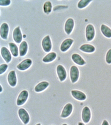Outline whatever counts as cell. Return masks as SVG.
<instances>
[{
  "label": "cell",
  "instance_id": "cell-33",
  "mask_svg": "<svg viewBox=\"0 0 111 125\" xmlns=\"http://www.w3.org/2000/svg\"><path fill=\"white\" fill-rule=\"evenodd\" d=\"M62 125H68L67 124H62Z\"/></svg>",
  "mask_w": 111,
  "mask_h": 125
},
{
  "label": "cell",
  "instance_id": "cell-4",
  "mask_svg": "<svg viewBox=\"0 0 111 125\" xmlns=\"http://www.w3.org/2000/svg\"><path fill=\"white\" fill-rule=\"evenodd\" d=\"M73 111V105L71 103H67L63 108L60 117L65 118L70 116Z\"/></svg>",
  "mask_w": 111,
  "mask_h": 125
},
{
  "label": "cell",
  "instance_id": "cell-11",
  "mask_svg": "<svg viewBox=\"0 0 111 125\" xmlns=\"http://www.w3.org/2000/svg\"><path fill=\"white\" fill-rule=\"evenodd\" d=\"M32 61L30 59L23 60L17 65V68L20 71H25L31 65Z\"/></svg>",
  "mask_w": 111,
  "mask_h": 125
},
{
  "label": "cell",
  "instance_id": "cell-18",
  "mask_svg": "<svg viewBox=\"0 0 111 125\" xmlns=\"http://www.w3.org/2000/svg\"><path fill=\"white\" fill-rule=\"evenodd\" d=\"M72 58L74 62L79 65H84L85 63V62L81 57V56L77 53L73 54L72 55Z\"/></svg>",
  "mask_w": 111,
  "mask_h": 125
},
{
  "label": "cell",
  "instance_id": "cell-25",
  "mask_svg": "<svg viewBox=\"0 0 111 125\" xmlns=\"http://www.w3.org/2000/svg\"><path fill=\"white\" fill-rule=\"evenodd\" d=\"M91 2V0H81L78 3V8L79 9H82L85 7L86 6L89 4V3Z\"/></svg>",
  "mask_w": 111,
  "mask_h": 125
},
{
  "label": "cell",
  "instance_id": "cell-21",
  "mask_svg": "<svg viewBox=\"0 0 111 125\" xmlns=\"http://www.w3.org/2000/svg\"><path fill=\"white\" fill-rule=\"evenodd\" d=\"M102 32L104 36L107 38H111V29L109 27L104 24H102L101 27Z\"/></svg>",
  "mask_w": 111,
  "mask_h": 125
},
{
  "label": "cell",
  "instance_id": "cell-7",
  "mask_svg": "<svg viewBox=\"0 0 111 125\" xmlns=\"http://www.w3.org/2000/svg\"><path fill=\"white\" fill-rule=\"evenodd\" d=\"M42 45L43 50L46 52H50L52 48L51 41L49 36H47L43 39Z\"/></svg>",
  "mask_w": 111,
  "mask_h": 125
},
{
  "label": "cell",
  "instance_id": "cell-27",
  "mask_svg": "<svg viewBox=\"0 0 111 125\" xmlns=\"http://www.w3.org/2000/svg\"><path fill=\"white\" fill-rule=\"evenodd\" d=\"M8 67V66L6 64H2L0 65V75L3 74V73H4L6 71V69H7Z\"/></svg>",
  "mask_w": 111,
  "mask_h": 125
},
{
  "label": "cell",
  "instance_id": "cell-22",
  "mask_svg": "<svg viewBox=\"0 0 111 125\" xmlns=\"http://www.w3.org/2000/svg\"><path fill=\"white\" fill-rule=\"evenodd\" d=\"M57 55L55 52H51L45 56L43 59V61L45 62H49L55 59Z\"/></svg>",
  "mask_w": 111,
  "mask_h": 125
},
{
  "label": "cell",
  "instance_id": "cell-10",
  "mask_svg": "<svg viewBox=\"0 0 111 125\" xmlns=\"http://www.w3.org/2000/svg\"><path fill=\"white\" fill-rule=\"evenodd\" d=\"M8 81L11 86L15 87L17 84V78L15 71H12L9 73L8 76Z\"/></svg>",
  "mask_w": 111,
  "mask_h": 125
},
{
  "label": "cell",
  "instance_id": "cell-5",
  "mask_svg": "<svg viewBox=\"0 0 111 125\" xmlns=\"http://www.w3.org/2000/svg\"><path fill=\"white\" fill-rule=\"evenodd\" d=\"M70 77L72 82L74 83L76 82L79 77V71L77 67L73 65L70 68Z\"/></svg>",
  "mask_w": 111,
  "mask_h": 125
},
{
  "label": "cell",
  "instance_id": "cell-30",
  "mask_svg": "<svg viewBox=\"0 0 111 125\" xmlns=\"http://www.w3.org/2000/svg\"><path fill=\"white\" fill-rule=\"evenodd\" d=\"M78 125H85L84 123L82 122H79Z\"/></svg>",
  "mask_w": 111,
  "mask_h": 125
},
{
  "label": "cell",
  "instance_id": "cell-6",
  "mask_svg": "<svg viewBox=\"0 0 111 125\" xmlns=\"http://www.w3.org/2000/svg\"><path fill=\"white\" fill-rule=\"evenodd\" d=\"M95 35V30L93 26L89 24L86 29V37L88 41H91L94 39Z\"/></svg>",
  "mask_w": 111,
  "mask_h": 125
},
{
  "label": "cell",
  "instance_id": "cell-8",
  "mask_svg": "<svg viewBox=\"0 0 111 125\" xmlns=\"http://www.w3.org/2000/svg\"><path fill=\"white\" fill-rule=\"evenodd\" d=\"M57 72L60 81H65L67 77V73L64 67L61 65H58L57 68Z\"/></svg>",
  "mask_w": 111,
  "mask_h": 125
},
{
  "label": "cell",
  "instance_id": "cell-29",
  "mask_svg": "<svg viewBox=\"0 0 111 125\" xmlns=\"http://www.w3.org/2000/svg\"><path fill=\"white\" fill-rule=\"evenodd\" d=\"M102 125H109V124L107 120H104L103 121L102 124Z\"/></svg>",
  "mask_w": 111,
  "mask_h": 125
},
{
  "label": "cell",
  "instance_id": "cell-14",
  "mask_svg": "<svg viewBox=\"0 0 111 125\" xmlns=\"http://www.w3.org/2000/svg\"><path fill=\"white\" fill-rule=\"evenodd\" d=\"M9 31V27L8 24L6 23H3L2 24L0 27V36L2 39L5 40L7 39Z\"/></svg>",
  "mask_w": 111,
  "mask_h": 125
},
{
  "label": "cell",
  "instance_id": "cell-1",
  "mask_svg": "<svg viewBox=\"0 0 111 125\" xmlns=\"http://www.w3.org/2000/svg\"><path fill=\"white\" fill-rule=\"evenodd\" d=\"M18 115L20 119L25 125L28 124L30 121V117L28 113L25 109L20 108L18 111Z\"/></svg>",
  "mask_w": 111,
  "mask_h": 125
},
{
  "label": "cell",
  "instance_id": "cell-20",
  "mask_svg": "<svg viewBox=\"0 0 111 125\" xmlns=\"http://www.w3.org/2000/svg\"><path fill=\"white\" fill-rule=\"evenodd\" d=\"M28 51V44L26 42L23 41L20 44L19 46V52L20 56L26 55Z\"/></svg>",
  "mask_w": 111,
  "mask_h": 125
},
{
  "label": "cell",
  "instance_id": "cell-15",
  "mask_svg": "<svg viewBox=\"0 0 111 125\" xmlns=\"http://www.w3.org/2000/svg\"><path fill=\"white\" fill-rule=\"evenodd\" d=\"M74 26V20L71 18L68 19L66 21L65 26V30L66 33L69 35L71 33Z\"/></svg>",
  "mask_w": 111,
  "mask_h": 125
},
{
  "label": "cell",
  "instance_id": "cell-9",
  "mask_svg": "<svg viewBox=\"0 0 111 125\" xmlns=\"http://www.w3.org/2000/svg\"><path fill=\"white\" fill-rule=\"evenodd\" d=\"M71 94L74 98L80 101H84L85 100L87 96L82 91L78 90H72Z\"/></svg>",
  "mask_w": 111,
  "mask_h": 125
},
{
  "label": "cell",
  "instance_id": "cell-12",
  "mask_svg": "<svg viewBox=\"0 0 111 125\" xmlns=\"http://www.w3.org/2000/svg\"><path fill=\"white\" fill-rule=\"evenodd\" d=\"M13 39L16 43H19L22 40V35L20 30V27H17L13 31Z\"/></svg>",
  "mask_w": 111,
  "mask_h": 125
},
{
  "label": "cell",
  "instance_id": "cell-16",
  "mask_svg": "<svg viewBox=\"0 0 111 125\" xmlns=\"http://www.w3.org/2000/svg\"><path fill=\"white\" fill-rule=\"evenodd\" d=\"M73 42V40L71 39H67L63 41L60 46V50L62 52H65L70 48Z\"/></svg>",
  "mask_w": 111,
  "mask_h": 125
},
{
  "label": "cell",
  "instance_id": "cell-19",
  "mask_svg": "<svg viewBox=\"0 0 111 125\" xmlns=\"http://www.w3.org/2000/svg\"><path fill=\"white\" fill-rule=\"evenodd\" d=\"M80 50L86 53H92L95 48L94 46L90 44H84L80 48Z\"/></svg>",
  "mask_w": 111,
  "mask_h": 125
},
{
  "label": "cell",
  "instance_id": "cell-17",
  "mask_svg": "<svg viewBox=\"0 0 111 125\" xmlns=\"http://www.w3.org/2000/svg\"><path fill=\"white\" fill-rule=\"evenodd\" d=\"M49 85V83L47 81H42L36 85L35 87V91L37 93L41 92L46 90Z\"/></svg>",
  "mask_w": 111,
  "mask_h": 125
},
{
  "label": "cell",
  "instance_id": "cell-26",
  "mask_svg": "<svg viewBox=\"0 0 111 125\" xmlns=\"http://www.w3.org/2000/svg\"><path fill=\"white\" fill-rule=\"evenodd\" d=\"M106 60L107 63H111V49L109 50L107 53L106 57Z\"/></svg>",
  "mask_w": 111,
  "mask_h": 125
},
{
  "label": "cell",
  "instance_id": "cell-13",
  "mask_svg": "<svg viewBox=\"0 0 111 125\" xmlns=\"http://www.w3.org/2000/svg\"><path fill=\"white\" fill-rule=\"evenodd\" d=\"M1 54L6 62L9 63L11 60V55L9 50L5 47H3L1 49Z\"/></svg>",
  "mask_w": 111,
  "mask_h": 125
},
{
  "label": "cell",
  "instance_id": "cell-32",
  "mask_svg": "<svg viewBox=\"0 0 111 125\" xmlns=\"http://www.w3.org/2000/svg\"><path fill=\"white\" fill-rule=\"evenodd\" d=\"M36 125H41V124L40 123H38V124H36Z\"/></svg>",
  "mask_w": 111,
  "mask_h": 125
},
{
  "label": "cell",
  "instance_id": "cell-3",
  "mask_svg": "<svg viewBox=\"0 0 111 125\" xmlns=\"http://www.w3.org/2000/svg\"><path fill=\"white\" fill-rule=\"evenodd\" d=\"M91 118V113L88 106H85L83 108L82 112V119L84 123L87 124L90 122Z\"/></svg>",
  "mask_w": 111,
  "mask_h": 125
},
{
  "label": "cell",
  "instance_id": "cell-28",
  "mask_svg": "<svg viewBox=\"0 0 111 125\" xmlns=\"http://www.w3.org/2000/svg\"><path fill=\"white\" fill-rule=\"evenodd\" d=\"M10 3V0H0V5L1 6H8L9 5Z\"/></svg>",
  "mask_w": 111,
  "mask_h": 125
},
{
  "label": "cell",
  "instance_id": "cell-31",
  "mask_svg": "<svg viewBox=\"0 0 111 125\" xmlns=\"http://www.w3.org/2000/svg\"><path fill=\"white\" fill-rule=\"evenodd\" d=\"M2 87L1 85H0V92H2Z\"/></svg>",
  "mask_w": 111,
  "mask_h": 125
},
{
  "label": "cell",
  "instance_id": "cell-23",
  "mask_svg": "<svg viewBox=\"0 0 111 125\" xmlns=\"http://www.w3.org/2000/svg\"><path fill=\"white\" fill-rule=\"evenodd\" d=\"M9 46L12 54L14 57H17L18 55V50L17 46L14 43H10Z\"/></svg>",
  "mask_w": 111,
  "mask_h": 125
},
{
  "label": "cell",
  "instance_id": "cell-24",
  "mask_svg": "<svg viewBox=\"0 0 111 125\" xmlns=\"http://www.w3.org/2000/svg\"><path fill=\"white\" fill-rule=\"evenodd\" d=\"M52 6L51 2L50 1L46 2L43 6V10L45 13H49L51 11Z\"/></svg>",
  "mask_w": 111,
  "mask_h": 125
},
{
  "label": "cell",
  "instance_id": "cell-2",
  "mask_svg": "<svg viewBox=\"0 0 111 125\" xmlns=\"http://www.w3.org/2000/svg\"><path fill=\"white\" fill-rule=\"evenodd\" d=\"M28 92L26 90H23L20 93L16 101L18 106H21L25 104L28 98Z\"/></svg>",
  "mask_w": 111,
  "mask_h": 125
}]
</instances>
